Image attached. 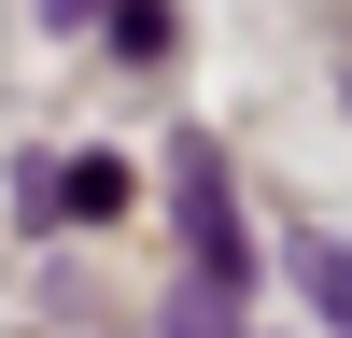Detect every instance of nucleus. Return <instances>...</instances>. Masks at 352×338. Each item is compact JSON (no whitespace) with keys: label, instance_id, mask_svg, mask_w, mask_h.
<instances>
[{"label":"nucleus","instance_id":"1","mask_svg":"<svg viewBox=\"0 0 352 338\" xmlns=\"http://www.w3.org/2000/svg\"><path fill=\"white\" fill-rule=\"evenodd\" d=\"M184 240H197V282H212V296H240V282H254V254H240V197H226L212 155L184 169Z\"/></svg>","mask_w":352,"mask_h":338},{"label":"nucleus","instance_id":"2","mask_svg":"<svg viewBox=\"0 0 352 338\" xmlns=\"http://www.w3.org/2000/svg\"><path fill=\"white\" fill-rule=\"evenodd\" d=\"M28 212H43V225H99V212H127V169H113V155H71V169L28 183Z\"/></svg>","mask_w":352,"mask_h":338},{"label":"nucleus","instance_id":"3","mask_svg":"<svg viewBox=\"0 0 352 338\" xmlns=\"http://www.w3.org/2000/svg\"><path fill=\"white\" fill-rule=\"evenodd\" d=\"M296 268H310V296H324L338 324H352V254H338V240H296Z\"/></svg>","mask_w":352,"mask_h":338},{"label":"nucleus","instance_id":"4","mask_svg":"<svg viewBox=\"0 0 352 338\" xmlns=\"http://www.w3.org/2000/svg\"><path fill=\"white\" fill-rule=\"evenodd\" d=\"M113 43H127V56H169V0H113Z\"/></svg>","mask_w":352,"mask_h":338},{"label":"nucleus","instance_id":"5","mask_svg":"<svg viewBox=\"0 0 352 338\" xmlns=\"http://www.w3.org/2000/svg\"><path fill=\"white\" fill-rule=\"evenodd\" d=\"M169 338H240V296H212V282H197V296L169 310Z\"/></svg>","mask_w":352,"mask_h":338},{"label":"nucleus","instance_id":"6","mask_svg":"<svg viewBox=\"0 0 352 338\" xmlns=\"http://www.w3.org/2000/svg\"><path fill=\"white\" fill-rule=\"evenodd\" d=\"M56 14H71V0H56Z\"/></svg>","mask_w":352,"mask_h":338}]
</instances>
